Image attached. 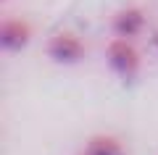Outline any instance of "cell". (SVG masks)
Listing matches in <instances>:
<instances>
[{"label":"cell","instance_id":"1","mask_svg":"<svg viewBox=\"0 0 158 155\" xmlns=\"http://www.w3.org/2000/svg\"><path fill=\"white\" fill-rule=\"evenodd\" d=\"M106 63L116 76L121 79H135L140 74L142 66V55L140 50L135 47V39L127 37H113L111 42L106 45Z\"/></svg>","mask_w":158,"mask_h":155},{"label":"cell","instance_id":"2","mask_svg":"<svg viewBox=\"0 0 158 155\" xmlns=\"http://www.w3.org/2000/svg\"><path fill=\"white\" fill-rule=\"evenodd\" d=\"M85 42L74 32H56L45 42V55L58 66H74L85 58Z\"/></svg>","mask_w":158,"mask_h":155},{"label":"cell","instance_id":"3","mask_svg":"<svg viewBox=\"0 0 158 155\" xmlns=\"http://www.w3.org/2000/svg\"><path fill=\"white\" fill-rule=\"evenodd\" d=\"M145 29V11L140 6H127L118 8L111 18V32L113 37H127V39H137Z\"/></svg>","mask_w":158,"mask_h":155},{"label":"cell","instance_id":"4","mask_svg":"<svg viewBox=\"0 0 158 155\" xmlns=\"http://www.w3.org/2000/svg\"><path fill=\"white\" fill-rule=\"evenodd\" d=\"M32 42V27L24 18H6L0 24V45L8 53H16V50H24Z\"/></svg>","mask_w":158,"mask_h":155},{"label":"cell","instance_id":"5","mask_svg":"<svg viewBox=\"0 0 158 155\" xmlns=\"http://www.w3.org/2000/svg\"><path fill=\"white\" fill-rule=\"evenodd\" d=\"M85 153L87 155H127V147L113 134H95V137L87 139Z\"/></svg>","mask_w":158,"mask_h":155},{"label":"cell","instance_id":"6","mask_svg":"<svg viewBox=\"0 0 158 155\" xmlns=\"http://www.w3.org/2000/svg\"><path fill=\"white\" fill-rule=\"evenodd\" d=\"M156 50H158V34H156Z\"/></svg>","mask_w":158,"mask_h":155},{"label":"cell","instance_id":"7","mask_svg":"<svg viewBox=\"0 0 158 155\" xmlns=\"http://www.w3.org/2000/svg\"><path fill=\"white\" fill-rule=\"evenodd\" d=\"M79 155H87V153H79Z\"/></svg>","mask_w":158,"mask_h":155}]
</instances>
